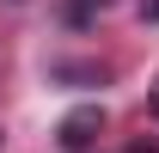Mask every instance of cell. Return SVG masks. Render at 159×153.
Returning a JSON list of instances; mask_svg holds the SVG:
<instances>
[{
  "label": "cell",
  "instance_id": "obj_1",
  "mask_svg": "<svg viewBox=\"0 0 159 153\" xmlns=\"http://www.w3.org/2000/svg\"><path fill=\"white\" fill-rule=\"evenodd\" d=\"M98 135H104V110H98V104H74V110L61 116V129H55V141H61L67 153H80V147H92Z\"/></svg>",
  "mask_w": 159,
  "mask_h": 153
},
{
  "label": "cell",
  "instance_id": "obj_2",
  "mask_svg": "<svg viewBox=\"0 0 159 153\" xmlns=\"http://www.w3.org/2000/svg\"><path fill=\"white\" fill-rule=\"evenodd\" d=\"M141 19H159V0H141Z\"/></svg>",
  "mask_w": 159,
  "mask_h": 153
},
{
  "label": "cell",
  "instance_id": "obj_3",
  "mask_svg": "<svg viewBox=\"0 0 159 153\" xmlns=\"http://www.w3.org/2000/svg\"><path fill=\"white\" fill-rule=\"evenodd\" d=\"M129 153H159V147H147V141H135V147H129Z\"/></svg>",
  "mask_w": 159,
  "mask_h": 153
},
{
  "label": "cell",
  "instance_id": "obj_4",
  "mask_svg": "<svg viewBox=\"0 0 159 153\" xmlns=\"http://www.w3.org/2000/svg\"><path fill=\"white\" fill-rule=\"evenodd\" d=\"M153 116H159V86H153Z\"/></svg>",
  "mask_w": 159,
  "mask_h": 153
}]
</instances>
